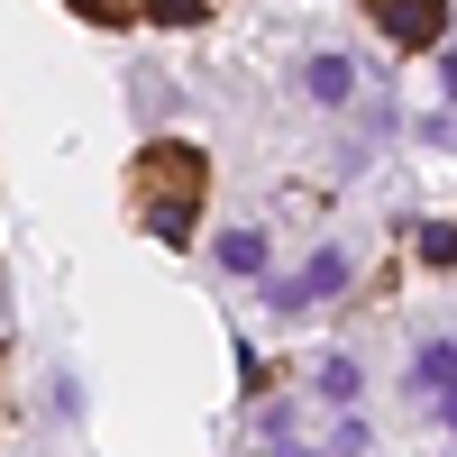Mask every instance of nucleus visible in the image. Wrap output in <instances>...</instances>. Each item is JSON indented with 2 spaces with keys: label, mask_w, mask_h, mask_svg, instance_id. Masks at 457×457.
<instances>
[{
  "label": "nucleus",
  "mask_w": 457,
  "mask_h": 457,
  "mask_svg": "<svg viewBox=\"0 0 457 457\" xmlns=\"http://www.w3.org/2000/svg\"><path fill=\"white\" fill-rule=\"evenodd\" d=\"M366 19L385 28L403 55H421V46H439V37H448V0H366Z\"/></svg>",
  "instance_id": "nucleus-3"
},
{
  "label": "nucleus",
  "mask_w": 457,
  "mask_h": 457,
  "mask_svg": "<svg viewBox=\"0 0 457 457\" xmlns=\"http://www.w3.org/2000/svg\"><path fill=\"white\" fill-rule=\"evenodd\" d=\"M83 19H101V28H120V19H137V0H73Z\"/></svg>",
  "instance_id": "nucleus-9"
},
{
  "label": "nucleus",
  "mask_w": 457,
  "mask_h": 457,
  "mask_svg": "<svg viewBox=\"0 0 457 457\" xmlns=\"http://www.w3.org/2000/svg\"><path fill=\"white\" fill-rule=\"evenodd\" d=\"M421 256H430V265H457V220H439V228H421Z\"/></svg>",
  "instance_id": "nucleus-8"
},
{
  "label": "nucleus",
  "mask_w": 457,
  "mask_h": 457,
  "mask_svg": "<svg viewBox=\"0 0 457 457\" xmlns=\"http://www.w3.org/2000/svg\"><path fill=\"white\" fill-rule=\"evenodd\" d=\"M146 19H165V28H193V19H211V0H137Z\"/></svg>",
  "instance_id": "nucleus-7"
},
{
  "label": "nucleus",
  "mask_w": 457,
  "mask_h": 457,
  "mask_svg": "<svg viewBox=\"0 0 457 457\" xmlns=\"http://www.w3.org/2000/svg\"><path fill=\"white\" fill-rule=\"evenodd\" d=\"M439 92L457 101V55H448V46H439Z\"/></svg>",
  "instance_id": "nucleus-11"
},
{
  "label": "nucleus",
  "mask_w": 457,
  "mask_h": 457,
  "mask_svg": "<svg viewBox=\"0 0 457 457\" xmlns=\"http://www.w3.org/2000/svg\"><path fill=\"white\" fill-rule=\"evenodd\" d=\"M202 193H211V165H202L193 137H165V146L137 156V211H146V238H156V247H193Z\"/></svg>",
  "instance_id": "nucleus-1"
},
{
  "label": "nucleus",
  "mask_w": 457,
  "mask_h": 457,
  "mask_svg": "<svg viewBox=\"0 0 457 457\" xmlns=\"http://www.w3.org/2000/svg\"><path fill=\"white\" fill-rule=\"evenodd\" d=\"M348 247H320L312 265H302V275H284V284H265V312H284V320H302V312H320L329 293H348Z\"/></svg>",
  "instance_id": "nucleus-2"
},
{
  "label": "nucleus",
  "mask_w": 457,
  "mask_h": 457,
  "mask_svg": "<svg viewBox=\"0 0 457 457\" xmlns=\"http://www.w3.org/2000/svg\"><path fill=\"white\" fill-rule=\"evenodd\" d=\"M430 394H439V421L457 430V375H439V385H430Z\"/></svg>",
  "instance_id": "nucleus-10"
},
{
  "label": "nucleus",
  "mask_w": 457,
  "mask_h": 457,
  "mask_svg": "<svg viewBox=\"0 0 457 457\" xmlns=\"http://www.w3.org/2000/svg\"><path fill=\"white\" fill-rule=\"evenodd\" d=\"M302 92H312V101H329V110H338V101L357 92V64H348V55H312V64H302Z\"/></svg>",
  "instance_id": "nucleus-4"
},
{
  "label": "nucleus",
  "mask_w": 457,
  "mask_h": 457,
  "mask_svg": "<svg viewBox=\"0 0 457 457\" xmlns=\"http://www.w3.org/2000/svg\"><path fill=\"white\" fill-rule=\"evenodd\" d=\"M320 394L329 403H357V357H320Z\"/></svg>",
  "instance_id": "nucleus-6"
},
{
  "label": "nucleus",
  "mask_w": 457,
  "mask_h": 457,
  "mask_svg": "<svg viewBox=\"0 0 457 457\" xmlns=\"http://www.w3.org/2000/svg\"><path fill=\"white\" fill-rule=\"evenodd\" d=\"M220 265H228V275H265V228H228V238H220Z\"/></svg>",
  "instance_id": "nucleus-5"
}]
</instances>
